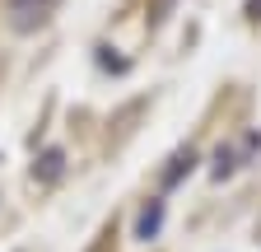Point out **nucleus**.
<instances>
[{
	"mask_svg": "<svg viewBox=\"0 0 261 252\" xmlns=\"http://www.w3.org/2000/svg\"><path fill=\"white\" fill-rule=\"evenodd\" d=\"M61 173V154L51 149V154H42V178H56Z\"/></svg>",
	"mask_w": 261,
	"mask_h": 252,
	"instance_id": "2",
	"label": "nucleus"
},
{
	"mask_svg": "<svg viewBox=\"0 0 261 252\" xmlns=\"http://www.w3.org/2000/svg\"><path fill=\"white\" fill-rule=\"evenodd\" d=\"M159 224H163V201H154V206H149V210L140 215L136 234H140V238H154V234H159Z\"/></svg>",
	"mask_w": 261,
	"mask_h": 252,
	"instance_id": "1",
	"label": "nucleus"
}]
</instances>
